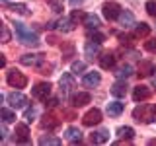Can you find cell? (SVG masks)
Listing matches in <instances>:
<instances>
[{
	"label": "cell",
	"mask_w": 156,
	"mask_h": 146,
	"mask_svg": "<svg viewBox=\"0 0 156 146\" xmlns=\"http://www.w3.org/2000/svg\"><path fill=\"white\" fill-rule=\"evenodd\" d=\"M6 99H8V103H10L12 109H23V107L27 105V97L23 94H20V92H12V94H8Z\"/></svg>",
	"instance_id": "4"
},
{
	"label": "cell",
	"mask_w": 156,
	"mask_h": 146,
	"mask_svg": "<svg viewBox=\"0 0 156 146\" xmlns=\"http://www.w3.org/2000/svg\"><path fill=\"white\" fill-rule=\"evenodd\" d=\"M14 29H16V35H18L20 43H23V45H37V43H39L37 35L31 31V29H27L23 23L16 22V23H14Z\"/></svg>",
	"instance_id": "2"
},
{
	"label": "cell",
	"mask_w": 156,
	"mask_h": 146,
	"mask_svg": "<svg viewBox=\"0 0 156 146\" xmlns=\"http://www.w3.org/2000/svg\"><path fill=\"white\" fill-rule=\"evenodd\" d=\"M100 82H101L100 72H88V74H84V78H82V84L86 88H96Z\"/></svg>",
	"instance_id": "14"
},
{
	"label": "cell",
	"mask_w": 156,
	"mask_h": 146,
	"mask_svg": "<svg viewBox=\"0 0 156 146\" xmlns=\"http://www.w3.org/2000/svg\"><path fill=\"white\" fill-rule=\"evenodd\" d=\"M72 88H74V78H72L70 72H65V74L61 76V92H62V96H68Z\"/></svg>",
	"instance_id": "11"
},
{
	"label": "cell",
	"mask_w": 156,
	"mask_h": 146,
	"mask_svg": "<svg viewBox=\"0 0 156 146\" xmlns=\"http://www.w3.org/2000/svg\"><path fill=\"white\" fill-rule=\"evenodd\" d=\"M82 2V0H70V4H72V6H76V4H80Z\"/></svg>",
	"instance_id": "39"
},
{
	"label": "cell",
	"mask_w": 156,
	"mask_h": 146,
	"mask_svg": "<svg viewBox=\"0 0 156 146\" xmlns=\"http://www.w3.org/2000/svg\"><path fill=\"white\" fill-rule=\"evenodd\" d=\"M100 66L101 68H113L115 66V57H113V53H104V55L100 57Z\"/></svg>",
	"instance_id": "19"
},
{
	"label": "cell",
	"mask_w": 156,
	"mask_h": 146,
	"mask_svg": "<svg viewBox=\"0 0 156 146\" xmlns=\"http://www.w3.org/2000/svg\"><path fill=\"white\" fill-rule=\"evenodd\" d=\"M65 138L68 140V142H72V144L82 142V130L78 129V127H68V129L65 130Z\"/></svg>",
	"instance_id": "12"
},
{
	"label": "cell",
	"mask_w": 156,
	"mask_h": 146,
	"mask_svg": "<svg viewBox=\"0 0 156 146\" xmlns=\"http://www.w3.org/2000/svg\"><path fill=\"white\" fill-rule=\"evenodd\" d=\"M119 22H121V26H123V27H133L135 26V16L129 12V10H121Z\"/></svg>",
	"instance_id": "18"
},
{
	"label": "cell",
	"mask_w": 156,
	"mask_h": 146,
	"mask_svg": "<svg viewBox=\"0 0 156 146\" xmlns=\"http://www.w3.org/2000/svg\"><path fill=\"white\" fill-rule=\"evenodd\" d=\"M20 62L26 66H41L43 62H45V55H41V53H35V55H23L20 58Z\"/></svg>",
	"instance_id": "7"
},
{
	"label": "cell",
	"mask_w": 156,
	"mask_h": 146,
	"mask_svg": "<svg viewBox=\"0 0 156 146\" xmlns=\"http://www.w3.org/2000/svg\"><path fill=\"white\" fill-rule=\"evenodd\" d=\"M117 136H119V138L131 140V138L135 136V130L131 129V127H119V129H117Z\"/></svg>",
	"instance_id": "25"
},
{
	"label": "cell",
	"mask_w": 156,
	"mask_h": 146,
	"mask_svg": "<svg viewBox=\"0 0 156 146\" xmlns=\"http://www.w3.org/2000/svg\"><path fill=\"white\" fill-rule=\"evenodd\" d=\"M6 80H8V84L12 88H26V84H27V78L23 76L20 70H10Z\"/></svg>",
	"instance_id": "5"
},
{
	"label": "cell",
	"mask_w": 156,
	"mask_h": 146,
	"mask_svg": "<svg viewBox=\"0 0 156 146\" xmlns=\"http://www.w3.org/2000/svg\"><path fill=\"white\" fill-rule=\"evenodd\" d=\"M49 6H51L53 12H62V8H65V0H49Z\"/></svg>",
	"instance_id": "31"
},
{
	"label": "cell",
	"mask_w": 156,
	"mask_h": 146,
	"mask_svg": "<svg viewBox=\"0 0 156 146\" xmlns=\"http://www.w3.org/2000/svg\"><path fill=\"white\" fill-rule=\"evenodd\" d=\"M84 26L88 29H98L100 27V18L94 16V14H88V16L84 18Z\"/></svg>",
	"instance_id": "23"
},
{
	"label": "cell",
	"mask_w": 156,
	"mask_h": 146,
	"mask_svg": "<svg viewBox=\"0 0 156 146\" xmlns=\"http://www.w3.org/2000/svg\"><path fill=\"white\" fill-rule=\"evenodd\" d=\"M100 53V43H94V41H90L86 45V57L88 58H94V55H98Z\"/></svg>",
	"instance_id": "28"
},
{
	"label": "cell",
	"mask_w": 156,
	"mask_h": 146,
	"mask_svg": "<svg viewBox=\"0 0 156 146\" xmlns=\"http://www.w3.org/2000/svg\"><path fill=\"white\" fill-rule=\"evenodd\" d=\"M0 117H2L4 123H14V121H16V113H14L12 109H8V107H2V109H0Z\"/></svg>",
	"instance_id": "24"
},
{
	"label": "cell",
	"mask_w": 156,
	"mask_h": 146,
	"mask_svg": "<svg viewBox=\"0 0 156 146\" xmlns=\"http://www.w3.org/2000/svg\"><path fill=\"white\" fill-rule=\"evenodd\" d=\"M23 117H26V121H27V123H31V121L35 119V109H33V107H31V109H26Z\"/></svg>",
	"instance_id": "34"
},
{
	"label": "cell",
	"mask_w": 156,
	"mask_h": 146,
	"mask_svg": "<svg viewBox=\"0 0 156 146\" xmlns=\"http://www.w3.org/2000/svg\"><path fill=\"white\" fill-rule=\"evenodd\" d=\"M115 76L119 78V80H125V78L133 76V66H131V64H123V66H119V68H117V72H115Z\"/></svg>",
	"instance_id": "21"
},
{
	"label": "cell",
	"mask_w": 156,
	"mask_h": 146,
	"mask_svg": "<svg viewBox=\"0 0 156 146\" xmlns=\"http://www.w3.org/2000/svg\"><path fill=\"white\" fill-rule=\"evenodd\" d=\"M152 72H154V64H152V62H146V61L140 62V72H139L140 76H152Z\"/></svg>",
	"instance_id": "27"
},
{
	"label": "cell",
	"mask_w": 156,
	"mask_h": 146,
	"mask_svg": "<svg viewBox=\"0 0 156 146\" xmlns=\"http://www.w3.org/2000/svg\"><path fill=\"white\" fill-rule=\"evenodd\" d=\"M55 117H51V115H45V119H43V123H41V127L43 129H55V127L58 125V121H53Z\"/></svg>",
	"instance_id": "30"
},
{
	"label": "cell",
	"mask_w": 156,
	"mask_h": 146,
	"mask_svg": "<svg viewBox=\"0 0 156 146\" xmlns=\"http://www.w3.org/2000/svg\"><path fill=\"white\" fill-rule=\"evenodd\" d=\"M150 97V90H148V86H136L135 88V92H133V99L135 101H144V99H148Z\"/></svg>",
	"instance_id": "16"
},
{
	"label": "cell",
	"mask_w": 156,
	"mask_h": 146,
	"mask_svg": "<svg viewBox=\"0 0 156 146\" xmlns=\"http://www.w3.org/2000/svg\"><path fill=\"white\" fill-rule=\"evenodd\" d=\"M72 19H74V23H76V19H84L86 16H84V14H82V12H78V10H76V12H72V16H70Z\"/></svg>",
	"instance_id": "37"
},
{
	"label": "cell",
	"mask_w": 156,
	"mask_h": 146,
	"mask_svg": "<svg viewBox=\"0 0 156 146\" xmlns=\"http://www.w3.org/2000/svg\"><path fill=\"white\" fill-rule=\"evenodd\" d=\"M101 121V111L100 109H90L88 113L82 117V123H84V127H94V125H100Z\"/></svg>",
	"instance_id": "8"
},
{
	"label": "cell",
	"mask_w": 156,
	"mask_h": 146,
	"mask_svg": "<svg viewBox=\"0 0 156 146\" xmlns=\"http://www.w3.org/2000/svg\"><path fill=\"white\" fill-rule=\"evenodd\" d=\"M105 39L104 33H100V31H96V33H90V41H94V43H101Z\"/></svg>",
	"instance_id": "33"
},
{
	"label": "cell",
	"mask_w": 156,
	"mask_h": 146,
	"mask_svg": "<svg viewBox=\"0 0 156 146\" xmlns=\"http://www.w3.org/2000/svg\"><path fill=\"white\" fill-rule=\"evenodd\" d=\"M107 140H109V130L107 129H100V130H96V133L90 134V142L92 144H104Z\"/></svg>",
	"instance_id": "13"
},
{
	"label": "cell",
	"mask_w": 156,
	"mask_h": 146,
	"mask_svg": "<svg viewBox=\"0 0 156 146\" xmlns=\"http://www.w3.org/2000/svg\"><path fill=\"white\" fill-rule=\"evenodd\" d=\"M86 68V64L84 62H72V72H74V74H78V72H82Z\"/></svg>",
	"instance_id": "36"
},
{
	"label": "cell",
	"mask_w": 156,
	"mask_h": 146,
	"mask_svg": "<svg viewBox=\"0 0 156 146\" xmlns=\"http://www.w3.org/2000/svg\"><path fill=\"white\" fill-rule=\"evenodd\" d=\"M104 16H105V19H109V22L119 19V16H121V6L117 2H105L104 4Z\"/></svg>",
	"instance_id": "6"
},
{
	"label": "cell",
	"mask_w": 156,
	"mask_h": 146,
	"mask_svg": "<svg viewBox=\"0 0 156 146\" xmlns=\"http://www.w3.org/2000/svg\"><path fill=\"white\" fill-rule=\"evenodd\" d=\"M2 39H4V41H10V33H8V29H6V27L2 29Z\"/></svg>",
	"instance_id": "38"
},
{
	"label": "cell",
	"mask_w": 156,
	"mask_h": 146,
	"mask_svg": "<svg viewBox=\"0 0 156 146\" xmlns=\"http://www.w3.org/2000/svg\"><path fill=\"white\" fill-rule=\"evenodd\" d=\"M152 84H154V88H156V76H154V80H152Z\"/></svg>",
	"instance_id": "40"
},
{
	"label": "cell",
	"mask_w": 156,
	"mask_h": 146,
	"mask_svg": "<svg viewBox=\"0 0 156 146\" xmlns=\"http://www.w3.org/2000/svg\"><path fill=\"white\" fill-rule=\"evenodd\" d=\"M14 140L20 144H27L29 140V129H27V125H18L16 127V133H14Z\"/></svg>",
	"instance_id": "9"
},
{
	"label": "cell",
	"mask_w": 156,
	"mask_h": 146,
	"mask_svg": "<svg viewBox=\"0 0 156 146\" xmlns=\"http://www.w3.org/2000/svg\"><path fill=\"white\" fill-rule=\"evenodd\" d=\"M148 33H150V26H148V23H136V27H135V35L136 37H146V35H148Z\"/></svg>",
	"instance_id": "26"
},
{
	"label": "cell",
	"mask_w": 156,
	"mask_h": 146,
	"mask_svg": "<svg viewBox=\"0 0 156 146\" xmlns=\"http://www.w3.org/2000/svg\"><path fill=\"white\" fill-rule=\"evenodd\" d=\"M146 12L156 18V0H148V2H146Z\"/></svg>",
	"instance_id": "32"
},
{
	"label": "cell",
	"mask_w": 156,
	"mask_h": 146,
	"mask_svg": "<svg viewBox=\"0 0 156 146\" xmlns=\"http://www.w3.org/2000/svg\"><path fill=\"white\" fill-rule=\"evenodd\" d=\"M31 96L35 99H41V101H47V97L51 96V84L49 82H41V84H35L31 90Z\"/></svg>",
	"instance_id": "3"
},
{
	"label": "cell",
	"mask_w": 156,
	"mask_h": 146,
	"mask_svg": "<svg viewBox=\"0 0 156 146\" xmlns=\"http://www.w3.org/2000/svg\"><path fill=\"white\" fill-rule=\"evenodd\" d=\"M133 117H135V121H139V123H152L156 119V107L148 105V103H140L133 111Z\"/></svg>",
	"instance_id": "1"
},
{
	"label": "cell",
	"mask_w": 156,
	"mask_h": 146,
	"mask_svg": "<svg viewBox=\"0 0 156 146\" xmlns=\"http://www.w3.org/2000/svg\"><path fill=\"white\" fill-rule=\"evenodd\" d=\"M150 144H156V138H154V140H150Z\"/></svg>",
	"instance_id": "41"
},
{
	"label": "cell",
	"mask_w": 156,
	"mask_h": 146,
	"mask_svg": "<svg viewBox=\"0 0 156 146\" xmlns=\"http://www.w3.org/2000/svg\"><path fill=\"white\" fill-rule=\"evenodd\" d=\"M123 109H125V105L121 103V101H111V103H107V115H111V117L121 115Z\"/></svg>",
	"instance_id": "20"
},
{
	"label": "cell",
	"mask_w": 156,
	"mask_h": 146,
	"mask_svg": "<svg viewBox=\"0 0 156 146\" xmlns=\"http://www.w3.org/2000/svg\"><path fill=\"white\" fill-rule=\"evenodd\" d=\"M2 4H4V6H10L12 10H16L18 14H27V6H26V4H8L6 0H2Z\"/></svg>",
	"instance_id": "29"
},
{
	"label": "cell",
	"mask_w": 156,
	"mask_h": 146,
	"mask_svg": "<svg viewBox=\"0 0 156 146\" xmlns=\"http://www.w3.org/2000/svg\"><path fill=\"white\" fill-rule=\"evenodd\" d=\"M39 144L41 146H61L62 140L57 138V136H41V138H39Z\"/></svg>",
	"instance_id": "22"
},
{
	"label": "cell",
	"mask_w": 156,
	"mask_h": 146,
	"mask_svg": "<svg viewBox=\"0 0 156 146\" xmlns=\"http://www.w3.org/2000/svg\"><path fill=\"white\" fill-rule=\"evenodd\" d=\"M144 49H146V51H150V53H156V39L146 41V43H144Z\"/></svg>",
	"instance_id": "35"
},
{
	"label": "cell",
	"mask_w": 156,
	"mask_h": 146,
	"mask_svg": "<svg viewBox=\"0 0 156 146\" xmlns=\"http://www.w3.org/2000/svg\"><path fill=\"white\" fill-rule=\"evenodd\" d=\"M90 99H92V97H90V94H86V92H78V94H74V96H72V105H74V107H84L86 103H90Z\"/></svg>",
	"instance_id": "15"
},
{
	"label": "cell",
	"mask_w": 156,
	"mask_h": 146,
	"mask_svg": "<svg viewBox=\"0 0 156 146\" xmlns=\"http://www.w3.org/2000/svg\"><path fill=\"white\" fill-rule=\"evenodd\" d=\"M111 96L115 97H125L127 96V82L125 80H119L111 86Z\"/></svg>",
	"instance_id": "17"
},
{
	"label": "cell",
	"mask_w": 156,
	"mask_h": 146,
	"mask_svg": "<svg viewBox=\"0 0 156 146\" xmlns=\"http://www.w3.org/2000/svg\"><path fill=\"white\" fill-rule=\"evenodd\" d=\"M49 27H55V29H58V31H62V33H68V31L74 29V19L72 18H62V19H58L57 23H51Z\"/></svg>",
	"instance_id": "10"
}]
</instances>
